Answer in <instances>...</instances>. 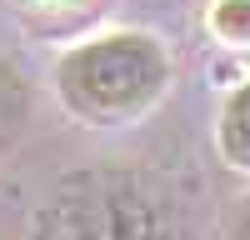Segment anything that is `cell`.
Instances as JSON below:
<instances>
[{"label":"cell","instance_id":"obj_1","mask_svg":"<svg viewBox=\"0 0 250 240\" xmlns=\"http://www.w3.org/2000/svg\"><path fill=\"white\" fill-rule=\"evenodd\" d=\"M55 85L70 115L90 120V125H130L165 95L170 60H165V45L155 35L115 30L60 55Z\"/></svg>","mask_w":250,"mask_h":240},{"label":"cell","instance_id":"obj_2","mask_svg":"<svg viewBox=\"0 0 250 240\" xmlns=\"http://www.w3.org/2000/svg\"><path fill=\"white\" fill-rule=\"evenodd\" d=\"M35 240H185L175 210L145 175L85 170L35 210Z\"/></svg>","mask_w":250,"mask_h":240},{"label":"cell","instance_id":"obj_3","mask_svg":"<svg viewBox=\"0 0 250 240\" xmlns=\"http://www.w3.org/2000/svg\"><path fill=\"white\" fill-rule=\"evenodd\" d=\"M215 145H220V155H225L230 170H245L250 175V80L225 95L220 125H215Z\"/></svg>","mask_w":250,"mask_h":240},{"label":"cell","instance_id":"obj_4","mask_svg":"<svg viewBox=\"0 0 250 240\" xmlns=\"http://www.w3.org/2000/svg\"><path fill=\"white\" fill-rule=\"evenodd\" d=\"M25 115H30V90L10 60H0V150L25 130Z\"/></svg>","mask_w":250,"mask_h":240},{"label":"cell","instance_id":"obj_5","mask_svg":"<svg viewBox=\"0 0 250 240\" xmlns=\"http://www.w3.org/2000/svg\"><path fill=\"white\" fill-rule=\"evenodd\" d=\"M210 30L225 45H250V0H215L210 5Z\"/></svg>","mask_w":250,"mask_h":240},{"label":"cell","instance_id":"obj_6","mask_svg":"<svg viewBox=\"0 0 250 240\" xmlns=\"http://www.w3.org/2000/svg\"><path fill=\"white\" fill-rule=\"evenodd\" d=\"M240 240H250V200H245V215H240Z\"/></svg>","mask_w":250,"mask_h":240}]
</instances>
